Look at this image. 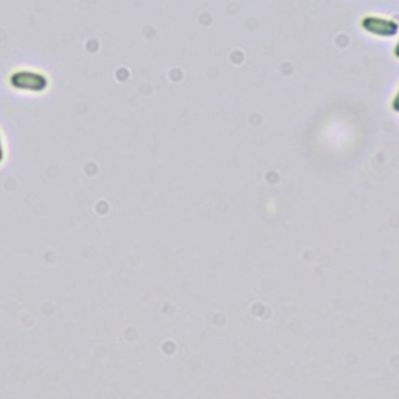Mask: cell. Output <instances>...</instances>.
<instances>
[{"instance_id": "1", "label": "cell", "mask_w": 399, "mask_h": 399, "mask_svg": "<svg viewBox=\"0 0 399 399\" xmlns=\"http://www.w3.org/2000/svg\"><path fill=\"white\" fill-rule=\"evenodd\" d=\"M10 84L18 91L43 92L49 87V80L44 74L31 70H18L10 77Z\"/></svg>"}, {"instance_id": "2", "label": "cell", "mask_w": 399, "mask_h": 399, "mask_svg": "<svg viewBox=\"0 0 399 399\" xmlns=\"http://www.w3.org/2000/svg\"><path fill=\"white\" fill-rule=\"evenodd\" d=\"M362 28L365 31H368V33L381 38H392L398 35L399 31V26L395 21L378 18V16H366V18H364Z\"/></svg>"}, {"instance_id": "3", "label": "cell", "mask_w": 399, "mask_h": 399, "mask_svg": "<svg viewBox=\"0 0 399 399\" xmlns=\"http://www.w3.org/2000/svg\"><path fill=\"white\" fill-rule=\"evenodd\" d=\"M392 108H393L395 113H399V91L396 92L395 99H393V102H392Z\"/></svg>"}, {"instance_id": "4", "label": "cell", "mask_w": 399, "mask_h": 399, "mask_svg": "<svg viewBox=\"0 0 399 399\" xmlns=\"http://www.w3.org/2000/svg\"><path fill=\"white\" fill-rule=\"evenodd\" d=\"M5 158V150H4V142H2V136H0V164L4 163Z\"/></svg>"}, {"instance_id": "5", "label": "cell", "mask_w": 399, "mask_h": 399, "mask_svg": "<svg viewBox=\"0 0 399 399\" xmlns=\"http://www.w3.org/2000/svg\"><path fill=\"white\" fill-rule=\"evenodd\" d=\"M395 57L399 58V41H398V44L395 45Z\"/></svg>"}]
</instances>
